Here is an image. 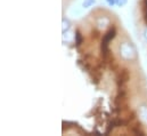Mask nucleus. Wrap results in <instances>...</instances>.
<instances>
[{"label":"nucleus","mask_w":147,"mask_h":136,"mask_svg":"<svg viewBox=\"0 0 147 136\" xmlns=\"http://www.w3.org/2000/svg\"><path fill=\"white\" fill-rule=\"evenodd\" d=\"M115 34H116L115 28H111L110 30L104 34V38H103V41H102V53H103L104 57H106L109 55V42L112 39H114Z\"/></svg>","instance_id":"nucleus-1"},{"label":"nucleus","mask_w":147,"mask_h":136,"mask_svg":"<svg viewBox=\"0 0 147 136\" xmlns=\"http://www.w3.org/2000/svg\"><path fill=\"white\" fill-rule=\"evenodd\" d=\"M75 39H76V46H80L81 42H82V35L79 31L75 32Z\"/></svg>","instance_id":"nucleus-2"},{"label":"nucleus","mask_w":147,"mask_h":136,"mask_svg":"<svg viewBox=\"0 0 147 136\" xmlns=\"http://www.w3.org/2000/svg\"><path fill=\"white\" fill-rule=\"evenodd\" d=\"M144 17H145V21H146L147 23V0H145L144 1Z\"/></svg>","instance_id":"nucleus-3"}]
</instances>
